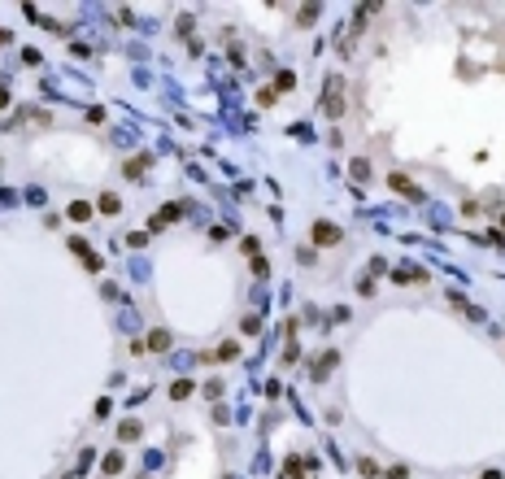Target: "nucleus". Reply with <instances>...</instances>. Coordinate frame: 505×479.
Instances as JSON below:
<instances>
[{
  "instance_id": "2",
  "label": "nucleus",
  "mask_w": 505,
  "mask_h": 479,
  "mask_svg": "<svg viewBox=\"0 0 505 479\" xmlns=\"http://www.w3.org/2000/svg\"><path fill=\"white\" fill-rule=\"evenodd\" d=\"M392 188H401V192H405V196H418V188H414L410 179H401V174H392Z\"/></svg>"
},
{
  "instance_id": "1",
  "label": "nucleus",
  "mask_w": 505,
  "mask_h": 479,
  "mask_svg": "<svg viewBox=\"0 0 505 479\" xmlns=\"http://www.w3.org/2000/svg\"><path fill=\"white\" fill-rule=\"evenodd\" d=\"M314 240H318V244H340V226H331V223H314Z\"/></svg>"
}]
</instances>
